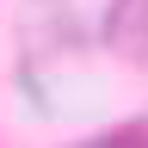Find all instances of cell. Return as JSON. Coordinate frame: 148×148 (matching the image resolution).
<instances>
[{
  "label": "cell",
  "instance_id": "obj_1",
  "mask_svg": "<svg viewBox=\"0 0 148 148\" xmlns=\"http://www.w3.org/2000/svg\"><path fill=\"white\" fill-rule=\"evenodd\" d=\"M86 148H148V130H142V123H136V130H111V136L86 142Z\"/></svg>",
  "mask_w": 148,
  "mask_h": 148
}]
</instances>
